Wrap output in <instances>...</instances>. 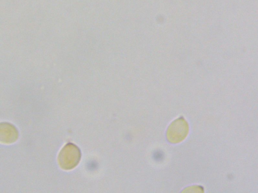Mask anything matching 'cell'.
I'll return each instance as SVG.
<instances>
[{"instance_id": "obj_1", "label": "cell", "mask_w": 258, "mask_h": 193, "mask_svg": "<svg viewBox=\"0 0 258 193\" xmlns=\"http://www.w3.org/2000/svg\"><path fill=\"white\" fill-rule=\"evenodd\" d=\"M81 157V153L79 148L75 144L69 143L59 152L58 161L62 169L70 170L78 164Z\"/></svg>"}, {"instance_id": "obj_2", "label": "cell", "mask_w": 258, "mask_h": 193, "mask_svg": "<svg viewBox=\"0 0 258 193\" xmlns=\"http://www.w3.org/2000/svg\"><path fill=\"white\" fill-rule=\"evenodd\" d=\"M188 132V126L186 121L183 118H179L169 126L167 131V138L171 143H178L186 137Z\"/></svg>"}, {"instance_id": "obj_3", "label": "cell", "mask_w": 258, "mask_h": 193, "mask_svg": "<svg viewBox=\"0 0 258 193\" xmlns=\"http://www.w3.org/2000/svg\"><path fill=\"white\" fill-rule=\"evenodd\" d=\"M19 136L17 128L8 122L0 123V142L12 143L15 142Z\"/></svg>"}, {"instance_id": "obj_4", "label": "cell", "mask_w": 258, "mask_h": 193, "mask_svg": "<svg viewBox=\"0 0 258 193\" xmlns=\"http://www.w3.org/2000/svg\"><path fill=\"white\" fill-rule=\"evenodd\" d=\"M156 157L157 160H162L163 158H164V153H163L161 151H158L156 154Z\"/></svg>"}]
</instances>
